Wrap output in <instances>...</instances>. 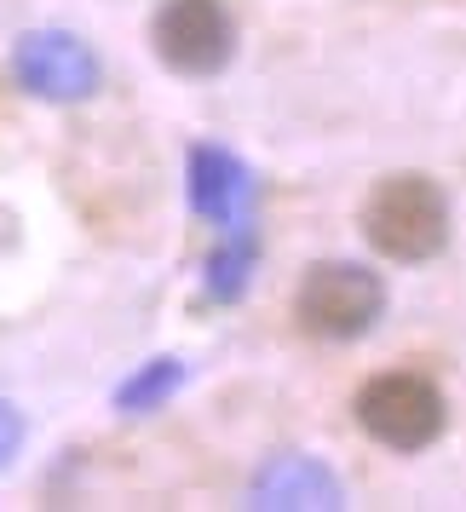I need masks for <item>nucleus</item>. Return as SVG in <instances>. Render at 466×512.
Instances as JSON below:
<instances>
[{
	"instance_id": "f257e3e1",
	"label": "nucleus",
	"mask_w": 466,
	"mask_h": 512,
	"mask_svg": "<svg viewBox=\"0 0 466 512\" xmlns=\"http://www.w3.org/2000/svg\"><path fill=\"white\" fill-rule=\"evenodd\" d=\"M363 242L392 265H426L449 248V196L432 173H386L363 196Z\"/></svg>"
},
{
	"instance_id": "f03ea898",
	"label": "nucleus",
	"mask_w": 466,
	"mask_h": 512,
	"mask_svg": "<svg viewBox=\"0 0 466 512\" xmlns=\"http://www.w3.org/2000/svg\"><path fill=\"white\" fill-rule=\"evenodd\" d=\"M294 317L317 340H363L386 317V277L369 271L363 259H317L294 288Z\"/></svg>"
},
{
	"instance_id": "7ed1b4c3",
	"label": "nucleus",
	"mask_w": 466,
	"mask_h": 512,
	"mask_svg": "<svg viewBox=\"0 0 466 512\" xmlns=\"http://www.w3.org/2000/svg\"><path fill=\"white\" fill-rule=\"evenodd\" d=\"M351 415H357V426H363L380 449H392V455H420V449H432V443L443 438L449 403H443V392L426 374L386 369V374H374V380H363Z\"/></svg>"
},
{
	"instance_id": "20e7f679",
	"label": "nucleus",
	"mask_w": 466,
	"mask_h": 512,
	"mask_svg": "<svg viewBox=\"0 0 466 512\" xmlns=\"http://www.w3.org/2000/svg\"><path fill=\"white\" fill-rule=\"evenodd\" d=\"M12 81L41 104H87L104 87V58L75 29H24L12 41Z\"/></svg>"
},
{
	"instance_id": "39448f33",
	"label": "nucleus",
	"mask_w": 466,
	"mask_h": 512,
	"mask_svg": "<svg viewBox=\"0 0 466 512\" xmlns=\"http://www.w3.org/2000/svg\"><path fill=\"white\" fill-rule=\"evenodd\" d=\"M150 47L173 75L208 81L236 58V24L225 0H162L150 18Z\"/></svg>"
},
{
	"instance_id": "423d86ee",
	"label": "nucleus",
	"mask_w": 466,
	"mask_h": 512,
	"mask_svg": "<svg viewBox=\"0 0 466 512\" xmlns=\"http://www.w3.org/2000/svg\"><path fill=\"white\" fill-rule=\"evenodd\" d=\"M185 196L190 213L213 231H236L254 219V167L225 144H190L185 156Z\"/></svg>"
},
{
	"instance_id": "0eeeda50",
	"label": "nucleus",
	"mask_w": 466,
	"mask_h": 512,
	"mask_svg": "<svg viewBox=\"0 0 466 512\" xmlns=\"http://www.w3.org/2000/svg\"><path fill=\"white\" fill-rule=\"evenodd\" d=\"M248 507L259 512H340L346 507V484L340 472L317 455L300 449H277L271 461H259L248 478Z\"/></svg>"
},
{
	"instance_id": "6e6552de",
	"label": "nucleus",
	"mask_w": 466,
	"mask_h": 512,
	"mask_svg": "<svg viewBox=\"0 0 466 512\" xmlns=\"http://www.w3.org/2000/svg\"><path fill=\"white\" fill-rule=\"evenodd\" d=\"M254 265H259V225H236V231H219V248L208 254V294L213 305H236L254 282Z\"/></svg>"
},
{
	"instance_id": "1a4fd4ad",
	"label": "nucleus",
	"mask_w": 466,
	"mask_h": 512,
	"mask_svg": "<svg viewBox=\"0 0 466 512\" xmlns=\"http://www.w3.org/2000/svg\"><path fill=\"white\" fill-rule=\"evenodd\" d=\"M179 386H185V363L179 357H150L116 386V409L121 415H156V409H167V397Z\"/></svg>"
},
{
	"instance_id": "9d476101",
	"label": "nucleus",
	"mask_w": 466,
	"mask_h": 512,
	"mask_svg": "<svg viewBox=\"0 0 466 512\" xmlns=\"http://www.w3.org/2000/svg\"><path fill=\"white\" fill-rule=\"evenodd\" d=\"M24 438H29V426H24V415H18V403H6V397H0V472L18 461Z\"/></svg>"
}]
</instances>
